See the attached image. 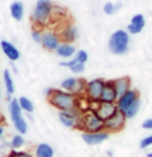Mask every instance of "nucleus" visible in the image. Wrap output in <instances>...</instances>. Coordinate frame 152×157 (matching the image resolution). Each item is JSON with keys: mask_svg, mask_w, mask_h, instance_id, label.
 Instances as JSON below:
<instances>
[{"mask_svg": "<svg viewBox=\"0 0 152 157\" xmlns=\"http://www.w3.org/2000/svg\"><path fill=\"white\" fill-rule=\"evenodd\" d=\"M141 107V99H139V92L138 89H130L125 94H121L116 101V109L118 112H121L128 118H134L138 115V110Z\"/></svg>", "mask_w": 152, "mask_h": 157, "instance_id": "f257e3e1", "label": "nucleus"}, {"mask_svg": "<svg viewBox=\"0 0 152 157\" xmlns=\"http://www.w3.org/2000/svg\"><path fill=\"white\" fill-rule=\"evenodd\" d=\"M49 102L52 107H55L58 112H66V110H71L78 107L79 97L71 94V92H66L63 89H54V92L49 97Z\"/></svg>", "mask_w": 152, "mask_h": 157, "instance_id": "f03ea898", "label": "nucleus"}, {"mask_svg": "<svg viewBox=\"0 0 152 157\" xmlns=\"http://www.w3.org/2000/svg\"><path fill=\"white\" fill-rule=\"evenodd\" d=\"M54 8H55V5L52 3V0H37L31 13L32 23L40 28L47 26L52 20V16H54Z\"/></svg>", "mask_w": 152, "mask_h": 157, "instance_id": "7ed1b4c3", "label": "nucleus"}, {"mask_svg": "<svg viewBox=\"0 0 152 157\" xmlns=\"http://www.w3.org/2000/svg\"><path fill=\"white\" fill-rule=\"evenodd\" d=\"M130 49V34L125 29L115 31L108 39V50L115 55H125Z\"/></svg>", "mask_w": 152, "mask_h": 157, "instance_id": "20e7f679", "label": "nucleus"}, {"mask_svg": "<svg viewBox=\"0 0 152 157\" xmlns=\"http://www.w3.org/2000/svg\"><path fill=\"white\" fill-rule=\"evenodd\" d=\"M79 130H83V133H94V131H105L104 130V120H101L97 117V113L94 110H84L83 115H81Z\"/></svg>", "mask_w": 152, "mask_h": 157, "instance_id": "39448f33", "label": "nucleus"}, {"mask_svg": "<svg viewBox=\"0 0 152 157\" xmlns=\"http://www.w3.org/2000/svg\"><path fill=\"white\" fill-rule=\"evenodd\" d=\"M8 112H10V117H11V123H13L15 130L20 133V135H26L28 131V123L25 120V112L21 110L20 104H18V99H11L10 101V105H8Z\"/></svg>", "mask_w": 152, "mask_h": 157, "instance_id": "423d86ee", "label": "nucleus"}, {"mask_svg": "<svg viewBox=\"0 0 152 157\" xmlns=\"http://www.w3.org/2000/svg\"><path fill=\"white\" fill-rule=\"evenodd\" d=\"M105 86V79L102 78H94L86 83V89H84V97L89 101V104H99L102 97V91Z\"/></svg>", "mask_w": 152, "mask_h": 157, "instance_id": "0eeeda50", "label": "nucleus"}, {"mask_svg": "<svg viewBox=\"0 0 152 157\" xmlns=\"http://www.w3.org/2000/svg\"><path fill=\"white\" fill-rule=\"evenodd\" d=\"M86 83L87 81L81 79V78H76V76H70V78H65L60 83V88L66 92H71L74 96H83L84 94V89H86Z\"/></svg>", "mask_w": 152, "mask_h": 157, "instance_id": "6e6552de", "label": "nucleus"}, {"mask_svg": "<svg viewBox=\"0 0 152 157\" xmlns=\"http://www.w3.org/2000/svg\"><path fill=\"white\" fill-rule=\"evenodd\" d=\"M81 115H83V110L79 107H76L71 110H66V112H58V120L66 128H78Z\"/></svg>", "mask_w": 152, "mask_h": 157, "instance_id": "1a4fd4ad", "label": "nucleus"}, {"mask_svg": "<svg viewBox=\"0 0 152 157\" xmlns=\"http://www.w3.org/2000/svg\"><path fill=\"white\" fill-rule=\"evenodd\" d=\"M126 125V117L121 112H116L110 117L108 120L104 121V130L107 133H116V131H121Z\"/></svg>", "mask_w": 152, "mask_h": 157, "instance_id": "9d476101", "label": "nucleus"}, {"mask_svg": "<svg viewBox=\"0 0 152 157\" xmlns=\"http://www.w3.org/2000/svg\"><path fill=\"white\" fill-rule=\"evenodd\" d=\"M62 44V39H60V34H58L57 31H44L42 34V42H40V45L45 49V50H49V52H55L57 47Z\"/></svg>", "mask_w": 152, "mask_h": 157, "instance_id": "9b49d317", "label": "nucleus"}, {"mask_svg": "<svg viewBox=\"0 0 152 157\" xmlns=\"http://www.w3.org/2000/svg\"><path fill=\"white\" fill-rule=\"evenodd\" d=\"M116 104H110V102H99L96 104V109H94V112L97 113V117L101 118V120H108L112 115L116 112Z\"/></svg>", "mask_w": 152, "mask_h": 157, "instance_id": "f8f14e48", "label": "nucleus"}, {"mask_svg": "<svg viewBox=\"0 0 152 157\" xmlns=\"http://www.w3.org/2000/svg\"><path fill=\"white\" fill-rule=\"evenodd\" d=\"M110 136V133L107 131H94V133H83V141L87 146H97L102 144L104 141H107Z\"/></svg>", "mask_w": 152, "mask_h": 157, "instance_id": "ddd939ff", "label": "nucleus"}, {"mask_svg": "<svg viewBox=\"0 0 152 157\" xmlns=\"http://www.w3.org/2000/svg\"><path fill=\"white\" fill-rule=\"evenodd\" d=\"M79 36V31H78V28H76L73 23H68V25H65L62 28V31H60V39H62V42H68V44H73L76 39H78Z\"/></svg>", "mask_w": 152, "mask_h": 157, "instance_id": "4468645a", "label": "nucleus"}, {"mask_svg": "<svg viewBox=\"0 0 152 157\" xmlns=\"http://www.w3.org/2000/svg\"><path fill=\"white\" fill-rule=\"evenodd\" d=\"M118 101V92H116L115 86H113V81H105V86H104V91H102V97H101V102H110V104H116Z\"/></svg>", "mask_w": 152, "mask_h": 157, "instance_id": "2eb2a0df", "label": "nucleus"}, {"mask_svg": "<svg viewBox=\"0 0 152 157\" xmlns=\"http://www.w3.org/2000/svg\"><path fill=\"white\" fill-rule=\"evenodd\" d=\"M144 26H146V18H144V15L136 13V15H134L133 18H131L130 25H128L126 33H128V34H139V33L144 29Z\"/></svg>", "mask_w": 152, "mask_h": 157, "instance_id": "dca6fc26", "label": "nucleus"}, {"mask_svg": "<svg viewBox=\"0 0 152 157\" xmlns=\"http://www.w3.org/2000/svg\"><path fill=\"white\" fill-rule=\"evenodd\" d=\"M0 47H2V52L5 54V57H7L8 60H11V62L20 60V57H21L20 50L16 49L11 42H8V40H2V42H0Z\"/></svg>", "mask_w": 152, "mask_h": 157, "instance_id": "f3484780", "label": "nucleus"}, {"mask_svg": "<svg viewBox=\"0 0 152 157\" xmlns=\"http://www.w3.org/2000/svg\"><path fill=\"white\" fill-rule=\"evenodd\" d=\"M55 54L60 57V59H71V57H74V54H76V49H74L73 44L62 42V44L57 47Z\"/></svg>", "mask_w": 152, "mask_h": 157, "instance_id": "a211bd4d", "label": "nucleus"}, {"mask_svg": "<svg viewBox=\"0 0 152 157\" xmlns=\"http://www.w3.org/2000/svg\"><path fill=\"white\" fill-rule=\"evenodd\" d=\"M34 157H54L55 155V151L54 147L47 143H39L36 147H34Z\"/></svg>", "mask_w": 152, "mask_h": 157, "instance_id": "6ab92c4d", "label": "nucleus"}, {"mask_svg": "<svg viewBox=\"0 0 152 157\" xmlns=\"http://www.w3.org/2000/svg\"><path fill=\"white\" fill-rule=\"evenodd\" d=\"M112 81H113V86H115L116 92H118V97L121 94H125L126 91L131 89V79L128 76H121V78H116V79H112Z\"/></svg>", "mask_w": 152, "mask_h": 157, "instance_id": "aec40b11", "label": "nucleus"}, {"mask_svg": "<svg viewBox=\"0 0 152 157\" xmlns=\"http://www.w3.org/2000/svg\"><path fill=\"white\" fill-rule=\"evenodd\" d=\"M10 13H11V18H13V20L21 21L23 16H25V5L16 0V2H13L10 5Z\"/></svg>", "mask_w": 152, "mask_h": 157, "instance_id": "412c9836", "label": "nucleus"}, {"mask_svg": "<svg viewBox=\"0 0 152 157\" xmlns=\"http://www.w3.org/2000/svg\"><path fill=\"white\" fill-rule=\"evenodd\" d=\"M60 67H63V68H70L73 73H76V75H79V73H83L84 71V63H79V62H76L74 59L73 60H63L62 63H60Z\"/></svg>", "mask_w": 152, "mask_h": 157, "instance_id": "4be33fe9", "label": "nucleus"}, {"mask_svg": "<svg viewBox=\"0 0 152 157\" xmlns=\"http://www.w3.org/2000/svg\"><path fill=\"white\" fill-rule=\"evenodd\" d=\"M3 83H5V89H7V94L8 97L15 92V83H13V79H11V73H10V70H5L3 71Z\"/></svg>", "mask_w": 152, "mask_h": 157, "instance_id": "5701e85b", "label": "nucleus"}, {"mask_svg": "<svg viewBox=\"0 0 152 157\" xmlns=\"http://www.w3.org/2000/svg\"><path fill=\"white\" fill-rule=\"evenodd\" d=\"M18 104H20V107H21V110H23L25 113H32V112H34V104H32L31 99L21 96V97L18 99Z\"/></svg>", "mask_w": 152, "mask_h": 157, "instance_id": "b1692460", "label": "nucleus"}, {"mask_svg": "<svg viewBox=\"0 0 152 157\" xmlns=\"http://www.w3.org/2000/svg\"><path fill=\"white\" fill-rule=\"evenodd\" d=\"M23 146H25V136L23 135H15L13 138L10 139V147L11 149H15V151H18V149H21Z\"/></svg>", "mask_w": 152, "mask_h": 157, "instance_id": "393cba45", "label": "nucleus"}, {"mask_svg": "<svg viewBox=\"0 0 152 157\" xmlns=\"http://www.w3.org/2000/svg\"><path fill=\"white\" fill-rule=\"evenodd\" d=\"M120 7H121L120 3H118V5H115V3H112V2H108V3H105V5H104V13H105V15H113Z\"/></svg>", "mask_w": 152, "mask_h": 157, "instance_id": "a878e982", "label": "nucleus"}, {"mask_svg": "<svg viewBox=\"0 0 152 157\" xmlns=\"http://www.w3.org/2000/svg\"><path fill=\"white\" fill-rule=\"evenodd\" d=\"M73 59H74L76 62H79V63H86L87 59H89V55H87V52H86V50H78V52L74 54Z\"/></svg>", "mask_w": 152, "mask_h": 157, "instance_id": "bb28decb", "label": "nucleus"}, {"mask_svg": "<svg viewBox=\"0 0 152 157\" xmlns=\"http://www.w3.org/2000/svg\"><path fill=\"white\" fill-rule=\"evenodd\" d=\"M42 34H44V31H42V29H37V28H34L32 33H31V37H32L34 42L40 44V42H42Z\"/></svg>", "mask_w": 152, "mask_h": 157, "instance_id": "cd10ccee", "label": "nucleus"}, {"mask_svg": "<svg viewBox=\"0 0 152 157\" xmlns=\"http://www.w3.org/2000/svg\"><path fill=\"white\" fill-rule=\"evenodd\" d=\"M150 146H152V135L142 138L141 143H139V147H141V149H147V147H150Z\"/></svg>", "mask_w": 152, "mask_h": 157, "instance_id": "c85d7f7f", "label": "nucleus"}, {"mask_svg": "<svg viewBox=\"0 0 152 157\" xmlns=\"http://www.w3.org/2000/svg\"><path fill=\"white\" fill-rule=\"evenodd\" d=\"M8 157H34V155L29 154V152H25V151H15V149H11V152L8 154Z\"/></svg>", "mask_w": 152, "mask_h": 157, "instance_id": "c756f323", "label": "nucleus"}, {"mask_svg": "<svg viewBox=\"0 0 152 157\" xmlns=\"http://www.w3.org/2000/svg\"><path fill=\"white\" fill-rule=\"evenodd\" d=\"M142 128H144V130H152V117H150V118H147V120H144Z\"/></svg>", "mask_w": 152, "mask_h": 157, "instance_id": "7c9ffc66", "label": "nucleus"}, {"mask_svg": "<svg viewBox=\"0 0 152 157\" xmlns=\"http://www.w3.org/2000/svg\"><path fill=\"white\" fill-rule=\"evenodd\" d=\"M3 133H5V126H3V125H0V138L3 136Z\"/></svg>", "mask_w": 152, "mask_h": 157, "instance_id": "2f4dec72", "label": "nucleus"}, {"mask_svg": "<svg viewBox=\"0 0 152 157\" xmlns=\"http://www.w3.org/2000/svg\"><path fill=\"white\" fill-rule=\"evenodd\" d=\"M146 157H152V151H149V152L146 154Z\"/></svg>", "mask_w": 152, "mask_h": 157, "instance_id": "473e14b6", "label": "nucleus"}, {"mask_svg": "<svg viewBox=\"0 0 152 157\" xmlns=\"http://www.w3.org/2000/svg\"><path fill=\"white\" fill-rule=\"evenodd\" d=\"M2 121H3V120H2V117H0V125H2Z\"/></svg>", "mask_w": 152, "mask_h": 157, "instance_id": "72a5a7b5", "label": "nucleus"}, {"mask_svg": "<svg viewBox=\"0 0 152 157\" xmlns=\"http://www.w3.org/2000/svg\"><path fill=\"white\" fill-rule=\"evenodd\" d=\"M0 99H2V92H0Z\"/></svg>", "mask_w": 152, "mask_h": 157, "instance_id": "f704fd0d", "label": "nucleus"}, {"mask_svg": "<svg viewBox=\"0 0 152 157\" xmlns=\"http://www.w3.org/2000/svg\"><path fill=\"white\" fill-rule=\"evenodd\" d=\"M7 157H8V155H7Z\"/></svg>", "mask_w": 152, "mask_h": 157, "instance_id": "c9c22d12", "label": "nucleus"}]
</instances>
